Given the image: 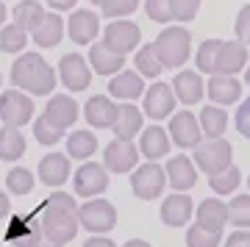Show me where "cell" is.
Wrapping results in <instances>:
<instances>
[{
  "mask_svg": "<svg viewBox=\"0 0 250 247\" xmlns=\"http://www.w3.org/2000/svg\"><path fill=\"white\" fill-rule=\"evenodd\" d=\"M78 206L70 194L53 192L45 203L39 206V228L50 242H56L59 247H64L67 242L75 239L78 233Z\"/></svg>",
  "mask_w": 250,
  "mask_h": 247,
  "instance_id": "obj_1",
  "label": "cell"
},
{
  "mask_svg": "<svg viewBox=\"0 0 250 247\" xmlns=\"http://www.w3.org/2000/svg\"><path fill=\"white\" fill-rule=\"evenodd\" d=\"M11 83L17 89H25L28 95L45 97L56 86V70L39 53H22L11 64Z\"/></svg>",
  "mask_w": 250,
  "mask_h": 247,
  "instance_id": "obj_2",
  "label": "cell"
},
{
  "mask_svg": "<svg viewBox=\"0 0 250 247\" xmlns=\"http://www.w3.org/2000/svg\"><path fill=\"white\" fill-rule=\"evenodd\" d=\"M153 50L159 53L161 64H164L167 70H178V67H184V64H187L189 56H192V34H189V31H184L181 25L164 28V31L156 36Z\"/></svg>",
  "mask_w": 250,
  "mask_h": 247,
  "instance_id": "obj_3",
  "label": "cell"
},
{
  "mask_svg": "<svg viewBox=\"0 0 250 247\" xmlns=\"http://www.w3.org/2000/svg\"><path fill=\"white\" fill-rule=\"evenodd\" d=\"M0 120L3 125H14V128L28 125L34 120V100L20 89H6L0 95Z\"/></svg>",
  "mask_w": 250,
  "mask_h": 247,
  "instance_id": "obj_4",
  "label": "cell"
},
{
  "mask_svg": "<svg viewBox=\"0 0 250 247\" xmlns=\"http://www.w3.org/2000/svg\"><path fill=\"white\" fill-rule=\"evenodd\" d=\"M231 156H233V147L231 142L225 139H211V142H200L195 147V164L203 169L206 175H214L220 169L231 167Z\"/></svg>",
  "mask_w": 250,
  "mask_h": 247,
  "instance_id": "obj_5",
  "label": "cell"
},
{
  "mask_svg": "<svg viewBox=\"0 0 250 247\" xmlns=\"http://www.w3.org/2000/svg\"><path fill=\"white\" fill-rule=\"evenodd\" d=\"M131 186H134V194L139 200H156L161 194V189L167 186V172L159 167V164H142L139 169H134L131 175Z\"/></svg>",
  "mask_w": 250,
  "mask_h": 247,
  "instance_id": "obj_6",
  "label": "cell"
},
{
  "mask_svg": "<svg viewBox=\"0 0 250 247\" xmlns=\"http://www.w3.org/2000/svg\"><path fill=\"white\" fill-rule=\"evenodd\" d=\"M78 222L92 233H106L114 228L117 211L108 200H89V203L78 206Z\"/></svg>",
  "mask_w": 250,
  "mask_h": 247,
  "instance_id": "obj_7",
  "label": "cell"
},
{
  "mask_svg": "<svg viewBox=\"0 0 250 247\" xmlns=\"http://www.w3.org/2000/svg\"><path fill=\"white\" fill-rule=\"evenodd\" d=\"M139 39H142V31H139V25H134L131 20H114V22L103 31V42L120 56L136 50V47H139Z\"/></svg>",
  "mask_w": 250,
  "mask_h": 247,
  "instance_id": "obj_8",
  "label": "cell"
},
{
  "mask_svg": "<svg viewBox=\"0 0 250 247\" xmlns=\"http://www.w3.org/2000/svg\"><path fill=\"white\" fill-rule=\"evenodd\" d=\"M200 120L189 111H178L170 120V139L172 144H178L181 150H195L200 144Z\"/></svg>",
  "mask_w": 250,
  "mask_h": 247,
  "instance_id": "obj_9",
  "label": "cell"
},
{
  "mask_svg": "<svg viewBox=\"0 0 250 247\" xmlns=\"http://www.w3.org/2000/svg\"><path fill=\"white\" fill-rule=\"evenodd\" d=\"M175 92H172L170 83L164 81H156L150 89H145V114L150 120H164L175 111Z\"/></svg>",
  "mask_w": 250,
  "mask_h": 247,
  "instance_id": "obj_10",
  "label": "cell"
},
{
  "mask_svg": "<svg viewBox=\"0 0 250 247\" xmlns=\"http://www.w3.org/2000/svg\"><path fill=\"white\" fill-rule=\"evenodd\" d=\"M59 75H62V83L70 92H83L92 83L89 64L83 62V56H78V53H67L59 62Z\"/></svg>",
  "mask_w": 250,
  "mask_h": 247,
  "instance_id": "obj_11",
  "label": "cell"
},
{
  "mask_svg": "<svg viewBox=\"0 0 250 247\" xmlns=\"http://www.w3.org/2000/svg\"><path fill=\"white\" fill-rule=\"evenodd\" d=\"M100 34V20L89 9H75L67 20V36L75 44H92Z\"/></svg>",
  "mask_w": 250,
  "mask_h": 247,
  "instance_id": "obj_12",
  "label": "cell"
},
{
  "mask_svg": "<svg viewBox=\"0 0 250 247\" xmlns=\"http://www.w3.org/2000/svg\"><path fill=\"white\" fill-rule=\"evenodd\" d=\"M136 161H139V150H136V144L131 139H114L103 153V164L117 175L131 172L136 167Z\"/></svg>",
  "mask_w": 250,
  "mask_h": 247,
  "instance_id": "obj_13",
  "label": "cell"
},
{
  "mask_svg": "<svg viewBox=\"0 0 250 247\" xmlns=\"http://www.w3.org/2000/svg\"><path fill=\"white\" fill-rule=\"evenodd\" d=\"M106 186H108L106 167H100V164H83V167H78V172H75V194L95 197V194L106 192Z\"/></svg>",
  "mask_w": 250,
  "mask_h": 247,
  "instance_id": "obj_14",
  "label": "cell"
},
{
  "mask_svg": "<svg viewBox=\"0 0 250 247\" xmlns=\"http://www.w3.org/2000/svg\"><path fill=\"white\" fill-rule=\"evenodd\" d=\"M170 131H164L161 125H150V128H142L139 133V153H142L147 161H156V159H164L170 153Z\"/></svg>",
  "mask_w": 250,
  "mask_h": 247,
  "instance_id": "obj_15",
  "label": "cell"
},
{
  "mask_svg": "<svg viewBox=\"0 0 250 247\" xmlns=\"http://www.w3.org/2000/svg\"><path fill=\"white\" fill-rule=\"evenodd\" d=\"M142 125H145V117L131 100H125V103L117 106V120L111 125V131H114L117 139H134V136H139L142 133Z\"/></svg>",
  "mask_w": 250,
  "mask_h": 247,
  "instance_id": "obj_16",
  "label": "cell"
},
{
  "mask_svg": "<svg viewBox=\"0 0 250 247\" xmlns=\"http://www.w3.org/2000/svg\"><path fill=\"white\" fill-rule=\"evenodd\" d=\"M45 117L56 128H62V131L72 128V125L78 123V103H75V97H70V95L50 97V103L45 106Z\"/></svg>",
  "mask_w": 250,
  "mask_h": 247,
  "instance_id": "obj_17",
  "label": "cell"
},
{
  "mask_svg": "<svg viewBox=\"0 0 250 247\" xmlns=\"http://www.w3.org/2000/svg\"><path fill=\"white\" fill-rule=\"evenodd\" d=\"M192 200H189L187 192H175L170 197H164L161 203V222L164 225H172V228H181L192 220Z\"/></svg>",
  "mask_w": 250,
  "mask_h": 247,
  "instance_id": "obj_18",
  "label": "cell"
},
{
  "mask_svg": "<svg viewBox=\"0 0 250 247\" xmlns=\"http://www.w3.org/2000/svg\"><path fill=\"white\" fill-rule=\"evenodd\" d=\"M108 95L120 97V100H131V103H134L136 97L145 95L142 75H139V72H131V70H120L117 75L108 78Z\"/></svg>",
  "mask_w": 250,
  "mask_h": 247,
  "instance_id": "obj_19",
  "label": "cell"
},
{
  "mask_svg": "<svg viewBox=\"0 0 250 247\" xmlns=\"http://www.w3.org/2000/svg\"><path fill=\"white\" fill-rule=\"evenodd\" d=\"M83 120L92 125V128H98V131H103V128H111L117 120V103H111L108 97L103 95H95L86 100V106H83Z\"/></svg>",
  "mask_w": 250,
  "mask_h": 247,
  "instance_id": "obj_20",
  "label": "cell"
},
{
  "mask_svg": "<svg viewBox=\"0 0 250 247\" xmlns=\"http://www.w3.org/2000/svg\"><path fill=\"white\" fill-rule=\"evenodd\" d=\"M167 184L175 189V192H189L192 186H195L197 181V169H195V161L187 159V156H175V159H170V164H167Z\"/></svg>",
  "mask_w": 250,
  "mask_h": 247,
  "instance_id": "obj_21",
  "label": "cell"
},
{
  "mask_svg": "<svg viewBox=\"0 0 250 247\" xmlns=\"http://www.w3.org/2000/svg\"><path fill=\"white\" fill-rule=\"evenodd\" d=\"M248 67V44L245 42H223L220 56H217V72L223 75H236Z\"/></svg>",
  "mask_w": 250,
  "mask_h": 247,
  "instance_id": "obj_22",
  "label": "cell"
},
{
  "mask_svg": "<svg viewBox=\"0 0 250 247\" xmlns=\"http://www.w3.org/2000/svg\"><path fill=\"white\" fill-rule=\"evenodd\" d=\"M208 97L214 100L217 106H231L242 97V83L233 75H223V72H214L208 78Z\"/></svg>",
  "mask_w": 250,
  "mask_h": 247,
  "instance_id": "obj_23",
  "label": "cell"
},
{
  "mask_svg": "<svg viewBox=\"0 0 250 247\" xmlns=\"http://www.w3.org/2000/svg\"><path fill=\"white\" fill-rule=\"evenodd\" d=\"M89 64L95 67L98 75H117V72L123 70L125 56L114 53L106 42H92V47H89Z\"/></svg>",
  "mask_w": 250,
  "mask_h": 247,
  "instance_id": "obj_24",
  "label": "cell"
},
{
  "mask_svg": "<svg viewBox=\"0 0 250 247\" xmlns=\"http://www.w3.org/2000/svg\"><path fill=\"white\" fill-rule=\"evenodd\" d=\"M172 92L181 103L187 106H195L197 100L203 97V78L192 70H181L175 78H172Z\"/></svg>",
  "mask_w": 250,
  "mask_h": 247,
  "instance_id": "obj_25",
  "label": "cell"
},
{
  "mask_svg": "<svg viewBox=\"0 0 250 247\" xmlns=\"http://www.w3.org/2000/svg\"><path fill=\"white\" fill-rule=\"evenodd\" d=\"M64 34H67V22L62 20L59 11H50V14H45V20L39 22V28L31 36H34V42L39 47H56V44L62 42Z\"/></svg>",
  "mask_w": 250,
  "mask_h": 247,
  "instance_id": "obj_26",
  "label": "cell"
},
{
  "mask_svg": "<svg viewBox=\"0 0 250 247\" xmlns=\"http://www.w3.org/2000/svg\"><path fill=\"white\" fill-rule=\"evenodd\" d=\"M39 178L45 186H62L70 178V159L64 153H50L39 161Z\"/></svg>",
  "mask_w": 250,
  "mask_h": 247,
  "instance_id": "obj_27",
  "label": "cell"
},
{
  "mask_svg": "<svg viewBox=\"0 0 250 247\" xmlns=\"http://www.w3.org/2000/svg\"><path fill=\"white\" fill-rule=\"evenodd\" d=\"M25 153V136L14 125L0 128V161H20Z\"/></svg>",
  "mask_w": 250,
  "mask_h": 247,
  "instance_id": "obj_28",
  "label": "cell"
},
{
  "mask_svg": "<svg viewBox=\"0 0 250 247\" xmlns=\"http://www.w3.org/2000/svg\"><path fill=\"white\" fill-rule=\"evenodd\" d=\"M11 11H14V25H20L25 34H28V31L34 34L36 28H39V22H42V20H45V14H47V11L42 9L36 0H20Z\"/></svg>",
  "mask_w": 250,
  "mask_h": 247,
  "instance_id": "obj_29",
  "label": "cell"
},
{
  "mask_svg": "<svg viewBox=\"0 0 250 247\" xmlns=\"http://www.w3.org/2000/svg\"><path fill=\"white\" fill-rule=\"evenodd\" d=\"M197 222L208 230H223V225L228 222V206L220 203V200H203L200 208H197Z\"/></svg>",
  "mask_w": 250,
  "mask_h": 247,
  "instance_id": "obj_30",
  "label": "cell"
},
{
  "mask_svg": "<svg viewBox=\"0 0 250 247\" xmlns=\"http://www.w3.org/2000/svg\"><path fill=\"white\" fill-rule=\"evenodd\" d=\"M200 131L208 136V139H220L225 133V128H228V114L223 111V106H203V111H200Z\"/></svg>",
  "mask_w": 250,
  "mask_h": 247,
  "instance_id": "obj_31",
  "label": "cell"
},
{
  "mask_svg": "<svg viewBox=\"0 0 250 247\" xmlns=\"http://www.w3.org/2000/svg\"><path fill=\"white\" fill-rule=\"evenodd\" d=\"M36 217H39V211L36 214H17V217H11L9 222V233H6V242H11V245H22L25 239H31L39 230V222H36Z\"/></svg>",
  "mask_w": 250,
  "mask_h": 247,
  "instance_id": "obj_32",
  "label": "cell"
},
{
  "mask_svg": "<svg viewBox=\"0 0 250 247\" xmlns=\"http://www.w3.org/2000/svg\"><path fill=\"white\" fill-rule=\"evenodd\" d=\"M98 150V136L92 131H72L67 136V156L70 159H89Z\"/></svg>",
  "mask_w": 250,
  "mask_h": 247,
  "instance_id": "obj_33",
  "label": "cell"
},
{
  "mask_svg": "<svg viewBox=\"0 0 250 247\" xmlns=\"http://www.w3.org/2000/svg\"><path fill=\"white\" fill-rule=\"evenodd\" d=\"M134 62H136V72L142 78H159L161 70H164V64H161L159 53L153 50V44H142L139 53L134 56Z\"/></svg>",
  "mask_w": 250,
  "mask_h": 247,
  "instance_id": "obj_34",
  "label": "cell"
},
{
  "mask_svg": "<svg viewBox=\"0 0 250 247\" xmlns=\"http://www.w3.org/2000/svg\"><path fill=\"white\" fill-rule=\"evenodd\" d=\"M220 47H223V39H206L195 53L197 70L206 72V75H214L217 72V56H220Z\"/></svg>",
  "mask_w": 250,
  "mask_h": 247,
  "instance_id": "obj_35",
  "label": "cell"
},
{
  "mask_svg": "<svg viewBox=\"0 0 250 247\" xmlns=\"http://www.w3.org/2000/svg\"><path fill=\"white\" fill-rule=\"evenodd\" d=\"M239 181H242V172L233 167V164L220 169V172H214V175H208V186H211L217 194H231L233 189L239 186Z\"/></svg>",
  "mask_w": 250,
  "mask_h": 247,
  "instance_id": "obj_36",
  "label": "cell"
},
{
  "mask_svg": "<svg viewBox=\"0 0 250 247\" xmlns=\"http://www.w3.org/2000/svg\"><path fill=\"white\" fill-rule=\"evenodd\" d=\"M25 44H28V34L20 25H14V22L0 31V50L3 53H22Z\"/></svg>",
  "mask_w": 250,
  "mask_h": 247,
  "instance_id": "obj_37",
  "label": "cell"
},
{
  "mask_svg": "<svg viewBox=\"0 0 250 247\" xmlns=\"http://www.w3.org/2000/svg\"><path fill=\"white\" fill-rule=\"evenodd\" d=\"M228 222L236 228H250V194H239L228 203Z\"/></svg>",
  "mask_w": 250,
  "mask_h": 247,
  "instance_id": "obj_38",
  "label": "cell"
},
{
  "mask_svg": "<svg viewBox=\"0 0 250 247\" xmlns=\"http://www.w3.org/2000/svg\"><path fill=\"white\" fill-rule=\"evenodd\" d=\"M34 136H36L39 144H50V147H53L56 142L64 139V131H62V128H56V125L42 114L39 120H34Z\"/></svg>",
  "mask_w": 250,
  "mask_h": 247,
  "instance_id": "obj_39",
  "label": "cell"
},
{
  "mask_svg": "<svg viewBox=\"0 0 250 247\" xmlns=\"http://www.w3.org/2000/svg\"><path fill=\"white\" fill-rule=\"evenodd\" d=\"M187 245L189 247H220V230H208L200 222L187 230Z\"/></svg>",
  "mask_w": 250,
  "mask_h": 247,
  "instance_id": "obj_40",
  "label": "cell"
},
{
  "mask_svg": "<svg viewBox=\"0 0 250 247\" xmlns=\"http://www.w3.org/2000/svg\"><path fill=\"white\" fill-rule=\"evenodd\" d=\"M6 186H9L11 194H28L34 189V175H31V169L25 167H14L6 178Z\"/></svg>",
  "mask_w": 250,
  "mask_h": 247,
  "instance_id": "obj_41",
  "label": "cell"
},
{
  "mask_svg": "<svg viewBox=\"0 0 250 247\" xmlns=\"http://www.w3.org/2000/svg\"><path fill=\"white\" fill-rule=\"evenodd\" d=\"M103 14L111 20H123L128 17V14H134L136 9H139V0H103Z\"/></svg>",
  "mask_w": 250,
  "mask_h": 247,
  "instance_id": "obj_42",
  "label": "cell"
},
{
  "mask_svg": "<svg viewBox=\"0 0 250 247\" xmlns=\"http://www.w3.org/2000/svg\"><path fill=\"white\" fill-rule=\"evenodd\" d=\"M145 14L153 22H170L172 20V3L170 0H145Z\"/></svg>",
  "mask_w": 250,
  "mask_h": 247,
  "instance_id": "obj_43",
  "label": "cell"
},
{
  "mask_svg": "<svg viewBox=\"0 0 250 247\" xmlns=\"http://www.w3.org/2000/svg\"><path fill=\"white\" fill-rule=\"evenodd\" d=\"M170 3H172V20H178V22L195 20L197 9H200V0H170Z\"/></svg>",
  "mask_w": 250,
  "mask_h": 247,
  "instance_id": "obj_44",
  "label": "cell"
},
{
  "mask_svg": "<svg viewBox=\"0 0 250 247\" xmlns=\"http://www.w3.org/2000/svg\"><path fill=\"white\" fill-rule=\"evenodd\" d=\"M236 39L245 44H250V6H245V9L236 14Z\"/></svg>",
  "mask_w": 250,
  "mask_h": 247,
  "instance_id": "obj_45",
  "label": "cell"
},
{
  "mask_svg": "<svg viewBox=\"0 0 250 247\" xmlns=\"http://www.w3.org/2000/svg\"><path fill=\"white\" fill-rule=\"evenodd\" d=\"M233 120H236V131H239L245 139H250V97L239 106V111H236Z\"/></svg>",
  "mask_w": 250,
  "mask_h": 247,
  "instance_id": "obj_46",
  "label": "cell"
},
{
  "mask_svg": "<svg viewBox=\"0 0 250 247\" xmlns=\"http://www.w3.org/2000/svg\"><path fill=\"white\" fill-rule=\"evenodd\" d=\"M20 247H59V245H56V242H50V239H47L45 233H42V228H39V230L34 233V236L25 239V242H22Z\"/></svg>",
  "mask_w": 250,
  "mask_h": 247,
  "instance_id": "obj_47",
  "label": "cell"
},
{
  "mask_svg": "<svg viewBox=\"0 0 250 247\" xmlns=\"http://www.w3.org/2000/svg\"><path fill=\"white\" fill-rule=\"evenodd\" d=\"M225 247H250V230H236L228 236Z\"/></svg>",
  "mask_w": 250,
  "mask_h": 247,
  "instance_id": "obj_48",
  "label": "cell"
},
{
  "mask_svg": "<svg viewBox=\"0 0 250 247\" xmlns=\"http://www.w3.org/2000/svg\"><path fill=\"white\" fill-rule=\"evenodd\" d=\"M75 3L78 0H47V6L56 11H67V9H75Z\"/></svg>",
  "mask_w": 250,
  "mask_h": 247,
  "instance_id": "obj_49",
  "label": "cell"
},
{
  "mask_svg": "<svg viewBox=\"0 0 250 247\" xmlns=\"http://www.w3.org/2000/svg\"><path fill=\"white\" fill-rule=\"evenodd\" d=\"M83 247H114V242L106 239V236H92V239H86V245Z\"/></svg>",
  "mask_w": 250,
  "mask_h": 247,
  "instance_id": "obj_50",
  "label": "cell"
},
{
  "mask_svg": "<svg viewBox=\"0 0 250 247\" xmlns=\"http://www.w3.org/2000/svg\"><path fill=\"white\" fill-rule=\"evenodd\" d=\"M9 214V197H6V192H0V220Z\"/></svg>",
  "mask_w": 250,
  "mask_h": 247,
  "instance_id": "obj_51",
  "label": "cell"
},
{
  "mask_svg": "<svg viewBox=\"0 0 250 247\" xmlns=\"http://www.w3.org/2000/svg\"><path fill=\"white\" fill-rule=\"evenodd\" d=\"M125 247H150V245H147V242H139V239H131Z\"/></svg>",
  "mask_w": 250,
  "mask_h": 247,
  "instance_id": "obj_52",
  "label": "cell"
},
{
  "mask_svg": "<svg viewBox=\"0 0 250 247\" xmlns=\"http://www.w3.org/2000/svg\"><path fill=\"white\" fill-rule=\"evenodd\" d=\"M3 22H6V6L0 3V25H3Z\"/></svg>",
  "mask_w": 250,
  "mask_h": 247,
  "instance_id": "obj_53",
  "label": "cell"
},
{
  "mask_svg": "<svg viewBox=\"0 0 250 247\" xmlns=\"http://www.w3.org/2000/svg\"><path fill=\"white\" fill-rule=\"evenodd\" d=\"M245 83H248V86H250V67H248V70H245Z\"/></svg>",
  "mask_w": 250,
  "mask_h": 247,
  "instance_id": "obj_54",
  "label": "cell"
},
{
  "mask_svg": "<svg viewBox=\"0 0 250 247\" xmlns=\"http://www.w3.org/2000/svg\"><path fill=\"white\" fill-rule=\"evenodd\" d=\"M89 3H95V6H103V0H89Z\"/></svg>",
  "mask_w": 250,
  "mask_h": 247,
  "instance_id": "obj_55",
  "label": "cell"
},
{
  "mask_svg": "<svg viewBox=\"0 0 250 247\" xmlns=\"http://www.w3.org/2000/svg\"><path fill=\"white\" fill-rule=\"evenodd\" d=\"M0 83H3V75H0Z\"/></svg>",
  "mask_w": 250,
  "mask_h": 247,
  "instance_id": "obj_56",
  "label": "cell"
},
{
  "mask_svg": "<svg viewBox=\"0 0 250 247\" xmlns=\"http://www.w3.org/2000/svg\"><path fill=\"white\" fill-rule=\"evenodd\" d=\"M248 186H250V181H248Z\"/></svg>",
  "mask_w": 250,
  "mask_h": 247,
  "instance_id": "obj_57",
  "label": "cell"
}]
</instances>
